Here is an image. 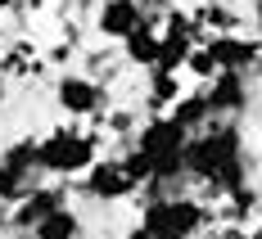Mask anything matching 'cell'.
Returning <instances> with one entry per match:
<instances>
[{
    "mask_svg": "<svg viewBox=\"0 0 262 239\" xmlns=\"http://www.w3.org/2000/svg\"><path fill=\"white\" fill-rule=\"evenodd\" d=\"M185 176L208 194L231 199L235 189L249 185V149H244V131L235 122H212L199 135H190L185 149Z\"/></svg>",
    "mask_w": 262,
    "mask_h": 239,
    "instance_id": "obj_1",
    "label": "cell"
},
{
    "mask_svg": "<svg viewBox=\"0 0 262 239\" xmlns=\"http://www.w3.org/2000/svg\"><path fill=\"white\" fill-rule=\"evenodd\" d=\"M136 226L149 239H199L212 226V208L190 194H163V199H145Z\"/></svg>",
    "mask_w": 262,
    "mask_h": 239,
    "instance_id": "obj_2",
    "label": "cell"
},
{
    "mask_svg": "<svg viewBox=\"0 0 262 239\" xmlns=\"http://www.w3.org/2000/svg\"><path fill=\"white\" fill-rule=\"evenodd\" d=\"M36 162L59 181H77L100 162V135L81 127H54L50 135L36 140Z\"/></svg>",
    "mask_w": 262,
    "mask_h": 239,
    "instance_id": "obj_3",
    "label": "cell"
},
{
    "mask_svg": "<svg viewBox=\"0 0 262 239\" xmlns=\"http://www.w3.org/2000/svg\"><path fill=\"white\" fill-rule=\"evenodd\" d=\"M54 108L68 117H104L108 90L86 73H63V77H54Z\"/></svg>",
    "mask_w": 262,
    "mask_h": 239,
    "instance_id": "obj_4",
    "label": "cell"
},
{
    "mask_svg": "<svg viewBox=\"0 0 262 239\" xmlns=\"http://www.w3.org/2000/svg\"><path fill=\"white\" fill-rule=\"evenodd\" d=\"M204 50L212 54L217 73H235V77H249L262 63V41L239 36V32H208L204 36Z\"/></svg>",
    "mask_w": 262,
    "mask_h": 239,
    "instance_id": "obj_5",
    "label": "cell"
},
{
    "mask_svg": "<svg viewBox=\"0 0 262 239\" xmlns=\"http://www.w3.org/2000/svg\"><path fill=\"white\" fill-rule=\"evenodd\" d=\"M136 189L140 185L131 181V172L122 167V158H100L81 176V194L95 199V203H118V199H131Z\"/></svg>",
    "mask_w": 262,
    "mask_h": 239,
    "instance_id": "obj_6",
    "label": "cell"
},
{
    "mask_svg": "<svg viewBox=\"0 0 262 239\" xmlns=\"http://www.w3.org/2000/svg\"><path fill=\"white\" fill-rule=\"evenodd\" d=\"M63 208H68V189H63V185H32L23 199L14 203V212H9V226L32 235V230H36L46 217L63 212Z\"/></svg>",
    "mask_w": 262,
    "mask_h": 239,
    "instance_id": "obj_7",
    "label": "cell"
},
{
    "mask_svg": "<svg viewBox=\"0 0 262 239\" xmlns=\"http://www.w3.org/2000/svg\"><path fill=\"white\" fill-rule=\"evenodd\" d=\"M204 100L212 108V122H235L249 113V77H235V73H217V77L204 86Z\"/></svg>",
    "mask_w": 262,
    "mask_h": 239,
    "instance_id": "obj_8",
    "label": "cell"
},
{
    "mask_svg": "<svg viewBox=\"0 0 262 239\" xmlns=\"http://www.w3.org/2000/svg\"><path fill=\"white\" fill-rule=\"evenodd\" d=\"M145 23L149 18H145V9L136 0H100L95 5V32L104 41H127L131 32H140Z\"/></svg>",
    "mask_w": 262,
    "mask_h": 239,
    "instance_id": "obj_9",
    "label": "cell"
},
{
    "mask_svg": "<svg viewBox=\"0 0 262 239\" xmlns=\"http://www.w3.org/2000/svg\"><path fill=\"white\" fill-rule=\"evenodd\" d=\"M122 59H127L131 68H145V73L158 68V32H154V23H145L140 32H131L127 41H122Z\"/></svg>",
    "mask_w": 262,
    "mask_h": 239,
    "instance_id": "obj_10",
    "label": "cell"
},
{
    "mask_svg": "<svg viewBox=\"0 0 262 239\" xmlns=\"http://www.w3.org/2000/svg\"><path fill=\"white\" fill-rule=\"evenodd\" d=\"M167 113H172V117H177L190 135H199L204 127H212V108H208V100H204V90H185V95L167 108Z\"/></svg>",
    "mask_w": 262,
    "mask_h": 239,
    "instance_id": "obj_11",
    "label": "cell"
},
{
    "mask_svg": "<svg viewBox=\"0 0 262 239\" xmlns=\"http://www.w3.org/2000/svg\"><path fill=\"white\" fill-rule=\"evenodd\" d=\"M181 95H185L181 73H163V68H154V73H149V90H145V104L154 108V113H167V108L177 104Z\"/></svg>",
    "mask_w": 262,
    "mask_h": 239,
    "instance_id": "obj_12",
    "label": "cell"
},
{
    "mask_svg": "<svg viewBox=\"0 0 262 239\" xmlns=\"http://www.w3.org/2000/svg\"><path fill=\"white\" fill-rule=\"evenodd\" d=\"M0 162L23 181V185H32V176L41 172V162H36V140L27 135V140H14V145H5L0 149Z\"/></svg>",
    "mask_w": 262,
    "mask_h": 239,
    "instance_id": "obj_13",
    "label": "cell"
},
{
    "mask_svg": "<svg viewBox=\"0 0 262 239\" xmlns=\"http://www.w3.org/2000/svg\"><path fill=\"white\" fill-rule=\"evenodd\" d=\"M32 239H81V217L73 212V208H63V212L46 217V221L32 230Z\"/></svg>",
    "mask_w": 262,
    "mask_h": 239,
    "instance_id": "obj_14",
    "label": "cell"
},
{
    "mask_svg": "<svg viewBox=\"0 0 262 239\" xmlns=\"http://www.w3.org/2000/svg\"><path fill=\"white\" fill-rule=\"evenodd\" d=\"M27 189H32V185H23V181H18V176H14V172L0 162V203H9V208H14V203L23 199Z\"/></svg>",
    "mask_w": 262,
    "mask_h": 239,
    "instance_id": "obj_15",
    "label": "cell"
},
{
    "mask_svg": "<svg viewBox=\"0 0 262 239\" xmlns=\"http://www.w3.org/2000/svg\"><path fill=\"white\" fill-rule=\"evenodd\" d=\"M185 68H190V77H199V81H212V77H217V63H212V54L204 50V41H199V50L190 54Z\"/></svg>",
    "mask_w": 262,
    "mask_h": 239,
    "instance_id": "obj_16",
    "label": "cell"
},
{
    "mask_svg": "<svg viewBox=\"0 0 262 239\" xmlns=\"http://www.w3.org/2000/svg\"><path fill=\"white\" fill-rule=\"evenodd\" d=\"M208 239H244V230H235V226H231V230H212Z\"/></svg>",
    "mask_w": 262,
    "mask_h": 239,
    "instance_id": "obj_17",
    "label": "cell"
},
{
    "mask_svg": "<svg viewBox=\"0 0 262 239\" xmlns=\"http://www.w3.org/2000/svg\"><path fill=\"white\" fill-rule=\"evenodd\" d=\"M253 23H258V32H262V0H253Z\"/></svg>",
    "mask_w": 262,
    "mask_h": 239,
    "instance_id": "obj_18",
    "label": "cell"
},
{
    "mask_svg": "<svg viewBox=\"0 0 262 239\" xmlns=\"http://www.w3.org/2000/svg\"><path fill=\"white\" fill-rule=\"evenodd\" d=\"M122 239H149V235H145L140 226H131V230H127V235H122Z\"/></svg>",
    "mask_w": 262,
    "mask_h": 239,
    "instance_id": "obj_19",
    "label": "cell"
},
{
    "mask_svg": "<svg viewBox=\"0 0 262 239\" xmlns=\"http://www.w3.org/2000/svg\"><path fill=\"white\" fill-rule=\"evenodd\" d=\"M140 9H158V5H167V0H136Z\"/></svg>",
    "mask_w": 262,
    "mask_h": 239,
    "instance_id": "obj_20",
    "label": "cell"
}]
</instances>
